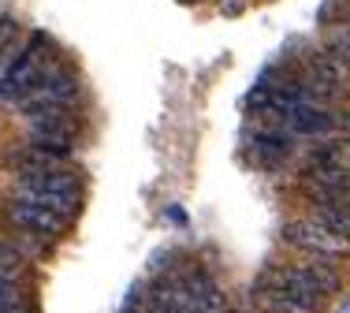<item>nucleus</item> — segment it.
<instances>
[{"mask_svg":"<svg viewBox=\"0 0 350 313\" xmlns=\"http://www.w3.org/2000/svg\"><path fill=\"white\" fill-rule=\"evenodd\" d=\"M254 302L265 313H313L324 295H317L295 265H269L254 284Z\"/></svg>","mask_w":350,"mask_h":313,"instance_id":"f257e3e1","label":"nucleus"},{"mask_svg":"<svg viewBox=\"0 0 350 313\" xmlns=\"http://www.w3.org/2000/svg\"><path fill=\"white\" fill-rule=\"evenodd\" d=\"M45 68H49V34L45 30H34L30 41H27V49L19 53V60H15L12 68H8V75L0 79V97L19 101V97L38 82V75Z\"/></svg>","mask_w":350,"mask_h":313,"instance_id":"f03ea898","label":"nucleus"},{"mask_svg":"<svg viewBox=\"0 0 350 313\" xmlns=\"http://www.w3.org/2000/svg\"><path fill=\"white\" fill-rule=\"evenodd\" d=\"M283 239H287L291 246H298V250H306V254H317V258H347L350 254V239L328 232V228L313 217L291 220V224L283 228Z\"/></svg>","mask_w":350,"mask_h":313,"instance_id":"7ed1b4c3","label":"nucleus"},{"mask_svg":"<svg viewBox=\"0 0 350 313\" xmlns=\"http://www.w3.org/2000/svg\"><path fill=\"white\" fill-rule=\"evenodd\" d=\"M75 97H79V79L71 71H60L49 64L34 86L19 97V105H23V112H30V109H41V105H71Z\"/></svg>","mask_w":350,"mask_h":313,"instance_id":"20e7f679","label":"nucleus"},{"mask_svg":"<svg viewBox=\"0 0 350 313\" xmlns=\"http://www.w3.org/2000/svg\"><path fill=\"white\" fill-rule=\"evenodd\" d=\"M302 191L310 202L350 205V172L347 168H328V164H306Z\"/></svg>","mask_w":350,"mask_h":313,"instance_id":"39448f33","label":"nucleus"},{"mask_svg":"<svg viewBox=\"0 0 350 313\" xmlns=\"http://www.w3.org/2000/svg\"><path fill=\"white\" fill-rule=\"evenodd\" d=\"M295 153V135L287 131V123H276V127H257V135L250 138V161L257 168H283L287 156Z\"/></svg>","mask_w":350,"mask_h":313,"instance_id":"423d86ee","label":"nucleus"},{"mask_svg":"<svg viewBox=\"0 0 350 313\" xmlns=\"http://www.w3.org/2000/svg\"><path fill=\"white\" fill-rule=\"evenodd\" d=\"M8 220H12L19 232H30V235H41V239L60 235L64 228H68V220H64L60 213L45 209V205L30 202V198H15V202L8 205Z\"/></svg>","mask_w":350,"mask_h":313,"instance_id":"0eeeda50","label":"nucleus"},{"mask_svg":"<svg viewBox=\"0 0 350 313\" xmlns=\"http://www.w3.org/2000/svg\"><path fill=\"white\" fill-rule=\"evenodd\" d=\"M291 135H306V138H324L336 131V112H328V105H298L295 112L283 116Z\"/></svg>","mask_w":350,"mask_h":313,"instance_id":"6e6552de","label":"nucleus"},{"mask_svg":"<svg viewBox=\"0 0 350 313\" xmlns=\"http://www.w3.org/2000/svg\"><path fill=\"white\" fill-rule=\"evenodd\" d=\"M306 75L324 82V86H332V90H347L350 68L339 56H332L328 49H324V53H306Z\"/></svg>","mask_w":350,"mask_h":313,"instance_id":"1a4fd4ad","label":"nucleus"},{"mask_svg":"<svg viewBox=\"0 0 350 313\" xmlns=\"http://www.w3.org/2000/svg\"><path fill=\"white\" fill-rule=\"evenodd\" d=\"M295 269H298V276H302V280L313 287L317 295H324V299H328V295H336V291H339V284H343L339 269H332L328 261H324V258H317V254H313L310 261H298Z\"/></svg>","mask_w":350,"mask_h":313,"instance_id":"9d476101","label":"nucleus"},{"mask_svg":"<svg viewBox=\"0 0 350 313\" xmlns=\"http://www.w3.org/2000/svg\"><path fill=\"white\" fill-rule=\"evenodd\" d=\"M310 164H328V168H347L350 172V135H343V138H324L321 146H313Z\"/></svg>","mask_w":350,"mask_h":313,"instance_id":"9b49d317","label":"nucleus"},{"mask_svg":"<svg viewBox=\"0 0 350 313\" xmlns=\"http://www.w3.org/2000/svg\"><path fill=\"white\" fill-rule=\"evenodd\" d=\"M313 220H321L328 232L350 239V205H328V202H313Z\"/></svg>","mask_w":350,"mask_h":313,"instance_id":"f8f14e48","label":"nucleus"},{"mask_svg":"<svg viewBox=\"0 0 350 313\" xmlns=\"http://www.w3.org/2000/svg\"><path fill=\"white\" fill-rule=\"evenodd\" d=\"M324 49L350 68V19H339V23L324 27Z\"/></svg>","mask_w":350,"mask_h":313,"instance_id":"ddd939ff","label":"nucleus"},{"mask_svg":"<svg viewBox=\"0 0 350 313\" xmlns=\"http://www.w3.org/2000/svg\"><path fill=\"white\" fill-rule=\"evenodd\" d=\"M220 12H224V15H243V0H224Z\"/></svg>","mask_w":350,"mask_h":313,"instance_id":"4468645a","label":"nucleus"},{"mask_svg":"<svg viewBox=\"0 0 350 313\" xmlns=\"http://www.w3.org/2000/svg\"><path fill=\"white\" fill-rule=\"evenodd\" d=\"M168 217L175 220V224H187V213H183L179 205H172V209H168Z\"/></svg>","mask_w":350,"mask_h":313,"instance_id":"2eb2a0df","label":"nucleus"},{"mask_svg":"<svg viewBox=\"0 0 350 313\" xmlns=\"http://www.w3.org/2000/svg\"><path fill=\"white\" fill-rule=\"evenodd\" d=\"M336 127H343L347 135H350V112H343V116H336Z\"/></svg>","mask_w":350,"mask_h":313,"instance_id":"dca6fc26","label":"nucleus"},{"mask_svg":"<svg viewBox=\"0 0 350 313\" xmlns=\"http://www.w3.org/2000/svg\"><path fill=\"white\" fill-rule=\"evenodd\" d=\"M228 313H257V310H228Z\"/></svg>","mask_w":350,"mask_h":313,"instance_id":"f3484780","label":"nucleus"},{"mask_svg":"<svg viewBox=\"0 0 350 313\" xmlns=\"http://www.w3.org/2000/svg\"><path fill=\"white\" fill-rule=\"evenodd\" d=\"M339 313H350V302H347V306H343V310H339Z\"/></svg>","mask_w":350,"mask_h":313,"instance_id":"a211bd4d","label":"nucleus"},{"mask_svg":"<svg viewBox=\"0 0 350 313\" xmlns=\"http://www.w3.org/2000/svg\"><path fill=\"white\" fill-rule=\"evenodd\" d=\"M347 12H350V0H347Z\"/></svg>","mask_w":350,"mask_h":313,"instance_id":"6ab92c4d","label":"nucleus"},{"mask_svg":"<svg viewBox=\"0 0 350 313\" xmlns=\"http://www.w3.org/2000/svg\"><path fill=\"white\" fill-rule=\"evenodd\" d=\"M187 4H190V0H187Z\"/></svg>","mask_w":350,"mask_h":313,"instance_id":"aec40b11","label":"nucleus"}]
</instances>
